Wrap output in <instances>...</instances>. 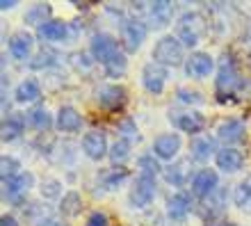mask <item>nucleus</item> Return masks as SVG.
<instances>
[{"label": "nucleus", "mask_w": 251, "mask_h": 226, "mask_svg": "<svg viewBox=\"0 0 251 226\" xmlns=\"http://www.w3.org/2000/svg\"><path fill=\"white\" fill-rule=\"evenodd\" d=\"M151 57L160 67H178V64H185L187 60L185 46L178 41V37H172V34H165L162 39H158V44L153 46Z\"/></svg>", "instance_id": "f257e3e1"}, {"label": "nucleus", "mask_w": 251, "mask_h": 226, "mask_svg": "<svg viewBox=\"0 0 251 226\" xmlns=\"http://www.w3.org/2000/svg\"><path fill=\"white\" fill-rule=\"evenodd\" d=\"M203 32H205V21L199 12H185L178 19V32H176V37H178V41L183 46H187V48L197 46L199 41H201V37H203Z\"/></svg>", "instance_id": "f03ea898"}, {"label": "nucleus", "mask_w": 251, "mask_h": 226, "mask_svg": "<svg viewBox=\"0 0 251 226\" xmlns=\"http://www.w3.org/2000/svg\"><path fill=\"white\" fill-rule=\"evenodd\" d=\"M89 53H92L94 60L100 62V64L105 67V64H110V62L117 60L121 55L119 53V41L107 32H96L92 37V41H89Z\"/></svg>", "instance_id": "7ed1b4c3"}, {"label": "nucleus", "mask_w": 251, "mask_h": 226, "mask_svg": "<svg viewBox=\"0 0 251 226\" xmlns=\"http://www.w3.org/2000/svg\"><path fill=\"white\" fill-rule=\"evenodd\" d=\"M153 199H155V176L139 174L137 178L132 180L130 194H128L130 206L132 208H146V206H151Z\"/></svg>", "instance_id": "20e7f679"}, {"label": "nucleus", "mask_w": 251, "mask_h": 226, "mask_svg": "<svg viewBox=\"0 0 251 226\" xmlns=\"http://www.w3.org/2000/svg\"><path fill=\"white\" fill-rule=\"evenodd\" d=\"M34 185V176L30 172H21L19 176H14L9 180H2V199L9 203H21L25 199V194L30 192V187Z\"/></svg>", "instance_id": "39448f33"}, {"label": "nucleus", "mask_w": 251, "mask_h": 226, "mask_svg": "<svg viewBox=\"0 0 251 226\" xmlns=\"http://www.w3.org/2000/svg\"><path fill=\"white\" fill-rule=\"evenodd\" d=\"M146 32H149V27L139 19L124 21L121 23V44H124L126 53H137L146 39Z\"/></svg>", "instance_id": "423d86ee"}, {"label": "nucleus", "mask_w": 251, "mask_h": 226, "mask_svg": "<svg viewBox=\"0 0 251 226\" xmlns=\"http://www.w3.org/2000/svg\"><path fill=\"white\" fill-rule=\"evenodd\" d=\"M137 9L146 14V19L153 27H165L174 19V5L167 0H155V2H137Z\"/></svg>", "instance_id": "0eeeda50"}, {"label": "nucleus", "mask_w": 251, "mask_h": 226, "mask_svg": "<svg viewBox=\"0 0 251 226\" xmlns=\"http://www.w3.org/2000/svg\"><path fill=\"white\" fill-rule=\"evenodd\" d=\"M128 100V92L121 85H103L96 89V103L103 110H121Z\"/></svg>", "instance_id": "6e6552de"}, {"label": "nucleus", "mask_w": 251, "mask_h": 226, "mask_svg": "<svg viewBox=\"0 0 251 226\" xmlns=\"http://www.w3.org/2000/svg\"><path fill=\"white\" fill-rule=\"evenodd\" d=\"M215 87H217L219 94H233L235 89L242 87V78H240L238 69H235L231 57H224V62H222V67H219V71H217V82H215Z\"/></svg>", "instance_id": "1a4fd4ad"}, {"label": "nucleus", "mask_w": 251, "mask_h": 226, "mask_svg": "<svg viewBox=\"0 0 251 226\" xmlns=\"http://www.w3.org/2000/svg\"><path fill=\"white\" fill-rule=\"evenodd\" d=\"M217 185H219V176L215 169H199L192 176V194L194 197L208 199L212 192H217Z\"/></svg>", "instance_id": "9d476101"}, {"label": "nucleus", "mask_w": 251, "mask_h": 226, "mask_svg": "<svg viewBox=\"0 0 251 226\" xmlns=\"http://www.w3.org/2000/svg\"><path fill=\"white\" fill-rule=\"evenodd\" d=\"M142 85L149 94H162L167 85V67H160L155 62H149L142 69Z\"/></svg>", "instance_id": "9b49d317"}, {"label": "nucleus", "mask_w": 251, "mask_h": 226, "mask_svg": "<svg viewBox=\"0 0 251 226\" xmlns=\"http://www.w3.org/2000/svg\"><path fill=\"white\" fill-rule=\"evenodd\" d=\"M180 135L178 133H162L153 140V155L160 160H174L180 151Z\"/></svg>", "instance_id": "f8f14e48"}, {"label": "nucleus", "mask_w": 251, "mask_h": 226, "mask_svg": "<svg viewBox=\"0 0 251 226\" xmlns=\"http://www.w3.org/2000/svg\"><path fill=\"white\" fill-rule=\"evenodd\" d=\"M185 75L187 78H194V80H201L205 75L212 74V69H215V60H212V55L208 53H192L190 57L185 60Z\"/></svg>", "instance_id": "ddd939ff"}, {"label": "nucleus", "mask_w": 251, "mask_h": 226, "mask_svg": "<svg viewBox=\"0 0 251 226\" xmlns=\"http://www.w3.org/2000/svg\"><path fill=\"white\" fill-rule=\"evenodd\" d=\"M82 151H85V155L89 160H103L110 153L105 133L103 130H89L82 137Z\"/></svg>", "instance_id": "4468645a"}, {"label": "nucleus", "mask_w": 251, "mask_h": 226, "mask_svg": "<svg viewBox=\"0 0 251 226\" xmlns=\"http://www.w3.org/2000/svg\"><path fill=\"white\" fill-rule=\"evenodd\" d=\"M169 119H174V124H176V128H178L180 133H190V135H197L205 128V119L203 114H199L197 110H185V112H176L174 117H169Z\"/></svg>", "instance_id": "2eb2a0df"}, {"label": "nucleus", "mask_w": 251, "mask_h": 226, "mask_svg": "<svg viewBox=\"0 0 251 226\" xmlns=\"http://www.w3.org/2000/svg\"><path fill=\"white\" fill-rule=\"evenodd\" d=\"M215 162H217V169H222L224 174H235L242 169V165H245V155H242L238 149L224 147L217 151Z\"/></svg>", "instance_id": "dca6fc26"}, {"label": "nucleus", "mask_w": 251, "mask_h": 226, "mask_svg": "<svg viewBox=\"0 0 251 226\" xmlns=\"http://www.w3.org/2000/svg\"><path fill=\"white\" fill-rule=\"evenodd\" d=\"M217 140L219 142H224V144H238V142H242L245 140V133H247V128H245V124L240 119H226V121H222L217 126Z\"/></svg>", "instance_id": "f3484780"}, {"label": "nucleus", "mask_w": 251, "mask_h": 226, "mask_svg": "<svg viewBox=\"0 0 251 226\" xmlns=\"http://www.w3.org/2000/svg\"><path fill=\"white\" fill-rule=\"evenodd\" d=\"M55 126L60 128L62 133H78L82 128V117L73 105H62L57 110V119H55Z\"/></svg>", "instance_id": "a211bd4d"}, {"label": "nucleus", "mask_w": 251, "mask_h": 226, "mask_svg": "<svg viewBox=\"0 0 251 226\" xmlns=\"http://www.w3.org/2000/svg\"><path fill=\"white\" fill-rule=\"evenodd\" d=\"M192 213V197L185 192H176L167 199V215L172 220H185Z\"/></svg>", "instance_id": "6ab92c4d"}, {"label": "nucleus", "mask_w": 251, "mask_h": 226, "mask_svg": "<svg viewBox=\"0 0 251 226\" xmlns=\"http://www.w3.org/2000/svg\"><path fill=\"white\" fill-rule=\"evenodd\" d=\"M37 37L41 41H50V44H60L69 39V25L62 21H48L41 27H37Z\"/></svg>", "instance_id": "aec40b11"}, {"label": "nucleus", "mask_w": 251, "mask_h": 226, "mask_svg": "<svg viewBox=\"0 0 251 226\" xmlns=\"http://www.w3.org/2000/svg\"><path fill=\"white\" fill-rule=\"evenodd\" d=\"M190 153L194 160L205 162V160H210L212 155H217V144H215V140L208 137V135H199V137H194V140L190 142Z\"/></svg>", "instance_id": "412c9836"}, {"label": "nucleus", "mask_w": 251, "mask_h": 226, "mask_svg": "<svg viewBox=\"0 0 251 226\" xmlns=\"http://www.w3.org/2000/svg\"><path fill=\"white\" fill-rule=\"evenodd\" d=\"M39 96H41V87H39V82L32 78L19 82V87L14 89V99H16V103H21V105L34 103V100H39Z\"/></svg>", "instance_id": "4be33fe9"}, {"label": "nucleus", "mask_w": 251, "mask_h": 226, "mask_svg": "<svg viewBox=\"0 0 251 226\" xmlns=\"http://www.w3.org/2000/svg\"><path fill=\"white\" fill-rule=\"evenodd\" d=\"M32 44L34 41L27 32H16L9 39V53H12L14 60H27L32 53Z\"/></svg>", "instance_id": "5701e85b"}, {"label": "nucleus", "mask_w": 251, "mask_h": 226, "mask_svg": "<svg viewBox=\"0 0 251 226\" xmlns=\"http://www.w3.org/2000/svg\"><path fill=\"white\" fill-rule=\"evenodd\" d=\"M23 130H25V117L21 112H12L2 121V142H14L23 135Z\"/></svg>", "instance_id": "b1692460"}, {"label": "nucleus", "mask_w": 251, "mask_h": 226, "mask_svg": "<svg viewBox=\"0 0 251 226\" xmlns=\"http://www.w3.org/2000/svg\"><path fill=\"white\" fill-rule=\"evenodd\" d=\"M187 165H190V160H178V162L169 165L165 169V180L174 187H183L187 180H190V169H187Z\"/></svg>", "instance_id": "393cba45"}, {"label": "nucleus", "mask_w": 251, "mask_h": 226, "mask_svg": "<svg viewBox=\"0 0 251 226\" xmlns=\"http://www.w3.org/2000/svg\"><path fill=\"white\" fill-rule=\"evenodd\" d=\"M233 203L242 210V213H251V174L240 180L235 190H233Z\"/></svg>", "instance_id": "a878e982"}, {"label": "nucleus", "mask_w": 251, "mask_h": 226, "mask_svg": "<svg viewBox=\"0 0 251 226\" xmlns=\"http://www.w3.org/2000/svg\"><path fill=\"white\" fill-rule=\"evenodd\" d=\"M23 21H25L27 25L41 27L44 23L50 21V5H46V2H37V5H32L30 9H25Z\"/></svg>", "instance_id": "bb28decb"}, {"label": "nucleus", "mask_w": 251, "mask_h": 226, "mask_svg": "<svg viewBox=\"0 0 251 226\" xmlns=\"http://www.w3.org/2000/svg\"><path fill=\"white\" fill-rule=\"evenodd\" d=\"M80 210H82V197L75 190H69L60 201V213L66 217H75V215H80Z\"/></svg>", "instance_id": "cd10ccee"}, {"label": "nucleus", "mask_w": 251, "mask_h": 226, "mask_svg": "<svg viewBox=\"0 0 251 226\" xmlns=\"http://www.w3.org/2000/svg\"><path fill=\"white\" fill-rule=\"evenodd\" d=\"M130 149H132V144H130V140H124V137H119V140L114 142L112 147H110V160H112V165L114 167H119L121 162H126V160L130 158Z\"/></svg>", "instance_id": "c85d7f7f"}, {"label": "nucleus", "mask_w": 251, "mask_h": 226, "mask_svg": "<svg viewBox=\"0 0 251 226\" xmlns=\"http://www.w3.org/2000/svg\"><path fill=\"white\" fill-rule=\"evenodd\" d=\"M27 117H30V124H32L37 130H44V133H46V130H50V128H53V124H55L53 114L48 112L46 107H37V110H32Z\"/></svg>", "instance_id": "c756f323"}, {"label": "nucleus", "mask_w": 251, "mask_h": 226, "mask_svg": "<svg viewBox=\"0 0 251 226\" xmlns=\"http://www.w3.org/2000/svg\"><path fill=\"white\" fill-rule=\"evenodd\" d=\"M126 176H128V172H126L124 167L110 169V172L103 176V187H105V190H117V187H119L121 183L126 180Z\"/></svg>", "instance_id": "7c9ffc66"}, {"label": "nucleus", "mask_w": 251, "mask_h": 226, "mask_svg": "<svg viewBox=\"0 0 251 226\" xmlns=\"http://www.w3.org/2000/svg\"><path fill=\"white\" fill-rule=\"evenodd\" d=\"M0 169H2V180H9L14 178V176H19L23 169H21V162L16 158H12V155H2V160H0Z\"/></svg>", "instance_id": "2f4dec72"}, {"label": "nucleus", "mask_w": 251, "mask_h": 226, "mask_svg": "<svg viewBox=\"0 0 251 226\" xmlns=\"http://www.w3.org/2000/svg\"><path fill=\"white\" fill-rule=\"evenodd\" d=\"M139 165V174H146V176H158L160 174V162L155 158H153V153H146V155H142V158L137 160Z\"/></svg>", "instance_id": "473e14b6"}, {"label": "nucleus", "mask_w": 251, "mask_h": 226, "mask_svg": "<svg viewBox=\"0 0 251 226\" xmlns=\"http://www.w3.org/2000/svg\"><path fill=\"white\" fill-rule=\"evenodd\" d=\"M41 197L44 199H57L62 194V183L57 178H46V180H41ZM64 197V194H62Z\"/></svg>", "instance_id": "72a5a7b5"}, {"label": "nucleus", "mask_w": 251, "mask_h": 226, "mask_svg": "<svg viewBox=\"0 0 251 226\" xmlns=\"http://www.w3.org/2000/svg\"><path fill=\"white\" fill-rule=\"evenodd\" d=\"M180 103H190V105H199V103H203V94L197 92V89H187V87H180L178 92H176Z\"/></svg>", "instance_id": "f704fd0d"}, {"label": "nucleus", "mask_w": 251, "mask_h": 226, "mask_svg": "<svg viewBox=\"0 0 251 226\" xmlns=\"http://www.w3.org/2000/svg\"><path fill=\"white\" fill-rule=\"evenodd\" d=\"M105 71L110 78H119V75L126 74V57L124 55H119L117 60H112L110 64H105Z\"/></svg>", "instance_id": "c9c22d12"}, {"label": "nucleus", "mask_w": 251, "mask_h": 226, "mask_svg": "<svg viewBox=\"0 0 251 226\" xmlns=\"http://www.w3.org/2000/svg\"><path fill=\"white\" fill-rule=\"evenodd\" d=\"M53 64H55V55L53 53H44V50L30 62V67L32 69H46V67H53Z\"/></svg>", "instance_id": "e433bc0d"}, {"label": "nucleus", "mask_w": 251, "mask_h": 226, "mask_svg": "<svg viewBox=\"0 0 251 226\" xmlns=\"http://www.w3.org/2000/svg\"><path fill=\"white\" fill-rule=\"evenodd\" d=\"M119 133H124V140H132V137H137V126H135V121L132 119L119 121Z\"/></svg>", "instance_id": "4c0bfd02"}, {"label": "nucleus", "mask_w": 251, "mask_h": 226, "mask_svg": "<svg viewBox=\"0 0 251 226\" xmlns=\"http://www.w3.org/2000/svg\"><path fill=\"white\" fill-rule=\"evenodd\" d=\"M85 226H110V220H107L105 213H100V210H94V213L87 217Z\"/></svg>", "instance_id": "58836bf2"}, {"label": "nucleus", "mask_w": 251, "mask_h": 226, "mask_svg": "<svg viewBox=\"0 0 251 226\" xmlns=\"http://www.w3.org/2000/svg\"><path fill=\"white\" fill-rule=\"evenodd\" d=\"M0 226H21V224L14 215H2V217H0Z\"/></svg>", "instance_id": "ea45409f"}, {"label": "nucleus", "mask_w": 251, "mask_h": 226, "mask_svg": "<svg viewBox=\"0 0 251 226\" xmlns=\"http://www.w3.org/2000/svg\"><path fill=\"white\" fill-rule=\"evenodd\" d=\"M37 226H69V224H64V222H60V220H55V217H48V220H41Z\"/></svg>", "instance_id": "a19ab883"}, {"label": "nucleus", "mask_w": 251, "mask_h": 226, "mask_svg": "<svg viewBox=\"0 0 251 226\" xmlns=\"http://www.w3.org/2000/svg\"><path fill=\"white\" fill-rule=\"evenodd\" d=\"M14 7H16V0H2V2H0V9H2V12L14 9Z\"/></svg>", "instance_id": "79ce46f5"}, {"label": "nucleus", "mask_w": 251, "mask_h": 226, "mask_svg": "<svg viewBox=\"0 0 251 226\" xmlns=\"http://www.w3.org/2000/svg\"><path fill=\"white\" fill-rule=\"evenodd\" d=\"M222 226H233V224H231V222H226V224H222Z\"/></svg>", "instance_id": "37998d69"}]
</instances>
